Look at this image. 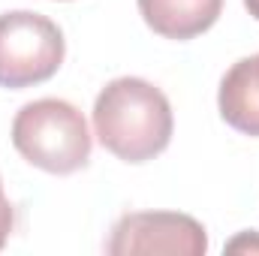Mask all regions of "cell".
<instances>
[{
	"label": "cell",
	"instance_id": "6da1fadb",
	"mask_svg": "<svg viewBox=\"0 0 259 256\" xmlns=\"http://www.w3.org/2000/svg\"><path fill=\"white\" fill-rule=\"evenodd\" d=\"M175 130L166 94L136 75L109 81L94 100V136L124 163H148L160 157Z\"/></svg>",
	"mask_w": 259,
	"mask_h": 256
},
{
	"label": "cell",
	"instance_id": "7a4b0ae2",
	"mask_svg": "<svg viewBox=\"0 0 259 256\" xmlns=\"http://www.w3.org/2000/svg\"><path fill=\"white\" fill-rule=\"evenodd\" d=\"M15 151L49 175H72L91 160V133L84 115L66 100H33L12 121Z\"/></svg>",
	"mask_w": 259,
	"mask_h": 256
},
{
	"label": "cell",
	"instance_id": "3957f363",
	"mask_svg": "<svg viewBox=\"0 0 259 256\" xmlns=\"http://www.w3.org/2000/svg\"><path fill=\"white\" fill-rule=\"evenodd\" d=\"M66 55L61 27L39 12L15 9L0 15V88L24 91L49 81Z\"/></svg>",
	"mask_w": 259,
	"mask_h": 256
},
{
	"label": "cell",
	"instance_id": "277c9868",
	"mask_svg": "<svg viewBox=\"0 0 259 256\" xmlns=\"http://www.w3.org/2000/svg\"><path fill=\"white\" fill-rule=\"evenodd\" d=\"M109 256H205L208 235L205 226L178 211H133L112 226L106 244Z\"/></svg>",
	"mask_w": 259,
	"mask_h": 256
},
{
	"label": "cell",
	"instance_id": "5b68a950",
	"mask_svg": "<svg viewBox=\"0 0 259 256\" xmlns=\"http://www.w3.org/2000/svg\"><path fill=\"white\" fill-rule=\"evenodd\" d=\"M142 21L163 39H193L214 27L223 0H136Z\"/></svg>",
	"mask_w": 259,
	"mask_h": 256
},
{
	"label": "cell",
	"instance_id": "8992f818",
	"mask_svg": "<svg viewBox=\"0 0 259 256\" xmlns=\"http://www.w3.org/2000/svg\"><path fill=\"white\" fill-rule=\"evenodd\" d=\"M217 109L232 130L259 139V55L241 58L226 69L217 91Z\"/></svg>",
	"mask_w": 259,
	"mask_h": 256
},
{
	"label": "cell",
	"instance_id": "52a82bcc",
	"mask_svg": "<svg viewBox=\"0 0 259 256\" xmlns=\"http://www.w3.org/2000/svg\"><path fill=\"white\" fill-rule=\"evenodd\" d=\"M12 226H15V211H12V202L6 199L3 181H0V250L6 247V241L12 235Z\"/></svg>",
	"mask_w": 259,
	"mask_h": 256
},
{
	"label": "cell",
	"instance_id": "ba28073f",
	"mask_svg": "<svg viewBox=\"0 0 259 256\" xmlns=\"http://www.w3.org/2000/svg\"><path fill=\"white\" fill-rule=\"evenodd\" d=\"M244 6H247V12L259 21V0H244Z\"/></svg>",
	"mask_w": 259,
	"mask_h": 256
}]
</instances>
